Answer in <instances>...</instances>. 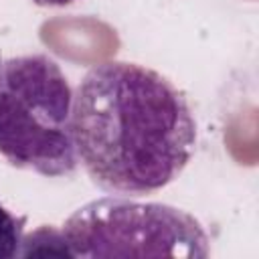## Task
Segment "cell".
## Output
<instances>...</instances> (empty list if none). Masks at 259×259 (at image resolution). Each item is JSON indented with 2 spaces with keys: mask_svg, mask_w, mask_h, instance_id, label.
<instances>
[{
  "mask_svg": "<svg viewBox=\"0 0 259 259\" xmlns=\"http://www.w3.org/2000/svg\"><path fill=\"white\" fill-rule=\"evenodd\" d=\"M73 140L93 184L144 196L182 174L196 148V119L186 95L158 71L105 61L73 93Z\"/></svg>",
  "mask_w": 259,
  "mask_h": 259,
  "instance_id": "1",
  "label": "cell"
},
{
  "mask_svg": "<svg viewBox=\"0 0 259 259\" xmlns=\"http://www.w3.org/2000/svg\"><path fill=\"white\" fill-rule=\"evenodd\" d=\"M0 156L40 176L79 168L73 140V89L45 53L0 57Z\"/></svg>",
  "mask_w": 259,
  "mask_h": 259,
  "instance_id": "2",
  "label": "cell"
},
{
  "mask_svg": "<svg viewBox=\"0 0 259 259\" xmlns=\"http://www.w3.org/2000/svg\"><path fill=\"white\" fill-rule=\"evenodd\" d=\"M71 257H194L210 255V239L190 212L127 196H103L77 208L61 227Z\"/></svg>",
  "mask_w": 259,
  "mask_h": 259,
  "instance_id": "3",
  "label": "cell"
},
{
  "mask_svg": "<svg viewBox=\"0 0 259 259\" xmlns=\"http://www.w3.org/2000/svg\"><path fill=\"white\" fill-rule=\"evenodd\" d=\"M28 255H69L71 257V251L61 229L42 225L36 231L22 237L18 257H28Z\"/></svg>",
  "mask_w": 259,
  "mask_h": 259,
  "instance_id": "4",
  "label": "cell"
},
{
  "mask_svg": "<svg viewBox=\"0 0 259 259\" xmlns=\"http://www.w3.org/2000/svg\"><path fill=\"white\" fill-rule=\"evenodd\" d=\"M26 217H16L0 202V259L18 257Z\"/></svg>",
  "mask_w": 259,
  "mask_h": 259,
  "instance_id": "5",
  "label": "cell"
},
{
  "mask_svg": "<svg viewBox=\"0 0 259 259\" xmlns=\"http://www.w3.org/2000/svg\"><path fill=\"white\" fill-rule=\"evenodd\" d=\"M36 6H67L75 0H32Z\"/></svg>",
  "mask_w": 259,
  "mask_h": 259,
  "instance_id": "6",
  "label": "cell"
}]
</instances>
